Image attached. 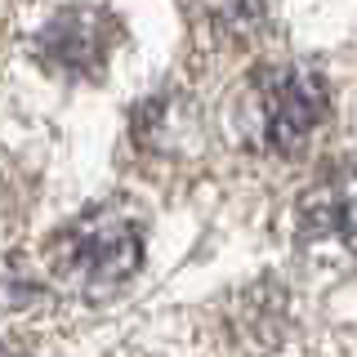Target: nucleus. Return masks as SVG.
I'll return each mask as SVG.
<instances>
[{
  "instance_id": "4",
  "label": "nucleus",
  "mask_w": 357,
  "mask_h": 357,
  "mask_svg": "<svg viewBox=\"0 0 357 357\" xmlns=\"http://www.w3.org/2000/svg\"><path fill=\"white\" fill-rule=\"evenodd\" d=\"M299 228L312 241H335L357 250V165L326 174L299 206Z\"/></svg>"
},
{
  "instance_id": "5",
  "label": "nucleus",
  "mask_w": 357,
  "mask_h": 357,
  "mask_svg": "<svg viewBox=\"0 0 357 357\" xmlns=\"http://www.w3.org/2000/svg\"><path fill=\"white\" fill-rule=\"evenodd\" d=\"M197 9L223 40H250L264 27V0H197Z\"/></svg>"
},
{
  "instance_id": "1",
  "label": "nucleus",
  "mask_w": 357,
  "mask_h": 357,
  "mask_svg": "<svg viewBox=\"0 0 357 357\" xmlns=\"http://www.w3.org/2000/svg\"><path fill=\"white\" fill-rule=\"evenodd\" d=\"M139 264L143 237L134 219L116 215V210H89L76 223H67L50 250L54 277L85 299H107L139 273Z\"/></svg>"
},
{
  "instance_id": "2",
  "label": "nucleus",
  "mask_w": 357,
  "mask_h": 357,
  "mask_svg": "<svg viewBox=\"0 0 357 357\" xmlns=\"http://www.w3.org/2000/svg\"><path fill=\"white\" fill-rule=\"evenodd\" d=\"M331 89L304 63H277L259 76V126L273 152H295L326 121Z\"/></svg>"
},
{
  "instance_id": "3",
  "label": "nucleus",
  "mask_w": 357,
  "mask_h": 357,
  "mask_svg": "<svg viewBox=\"0 0 357 357\" xmlns=\"http://www.w3.org/2000/svg\"><path fill=\"white\" fill-rule=\"evenodd\" d=\"M112 40H116V22L94 5H67L40 27V36L31 40L40 54V63L59 76L72 81H89L98 76L112 59Z\"/></svg>"
}]
</instances>
